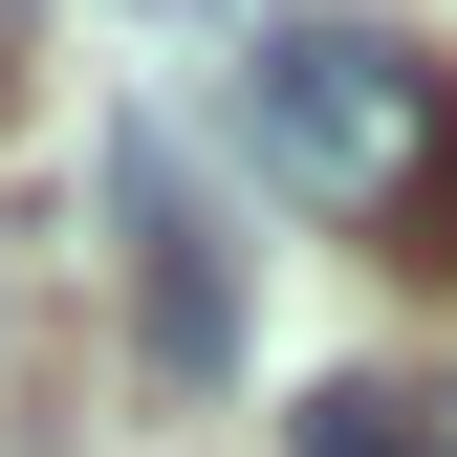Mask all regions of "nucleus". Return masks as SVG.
<instances>
[{"label": "nucleus", "mask_w": 457, "mask_h": 457, "mask_svg": "<svg viewBox=\"0 0 457 457\" xmlns=\"http://www.w3.org/2000/svg\"><path fill=\"white\" fill-rule=\"evenodd\" d=\"M109 218H131V262H153V370L218 392V370H240V305H218V240H196V196H175L153 131H109Z\"/></svg>", "instance_id": "f03ea898"}, {"label": "nucleus", "mask_w": 457, "mask_h": 457, "mask_svg": "<svg viewBox=\"0 0 457 457\" xmlns=\"http://www.w3.org/2000/svg\"><path fill=\"white\" fill-rule=\"evenodd\" d=\"M305 457H436V414H414L392 370H327V392H305Z\"/></svg>", "instance_id": "7ed1b4c3"}, {"label": "nucleus", "mask_w": 457, "mask_h": 457, "mask_svg": "<svg viewBox=\"0 0 457 457\" xmlns=\"http://www.w3.org/2000/svg\"><path fill=\"white\" fill-rule=\"evenodd\" d=\"M109 22H153V44H262V0H109Z\"/></svg>", "instance_id": "20e7f679"}, {"label": "nucleus", "mask_w": 457, "mask_h": 457, "mask_svg": "<svg viewBox=\"0 0 457 457\" xmlns=\"http://www.w3.org/2000/svg\"><path fill=\"white\" fill-rule=\"evenodd\" d=\"M240 131H262V175L305 196V218H370V240L457 262V87L414 66V44H370V22H262V44H240Z\"/></svg>", "instance_id": "f257e3e1"}]
</instances>
